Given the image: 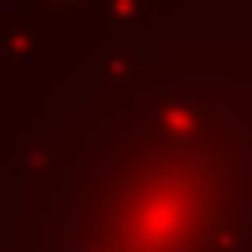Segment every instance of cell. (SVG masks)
<instances>
[{"instance_id":"cell-2","label":"cell","mask_w":252,"mask_h":252,"mask_svg":"<svg viewBox=\"0 0 252 252\" xmlns=\"http://www.w3.org/2000/svg\"><path fill=\"white\" fill-rule=\"evenodd\" d=\"M139 5H144V0H108V26H113V36H124V26L139 21Z\"/></svg>"},{"instance_id":"cell-1","label":"cell","mask_w":252,"mask_h":252,"mask_svg":"<svg viewBox=\"0 0 252 252\" xmlns=\"http://www.w3.org/2000/svg\"><path fill=\"white\" fill-rule=\"evenodd\" d=\"M36 36H41V16L21 5V16H5V26H0V57H16V62L36 57Z\"/></svg>"},{"instance_id":"cell-3","label":"cell","mask_w":252,"mask_h":252,"mask_svg":"<svg viewBox=\"0 0 252 252\" xmlns=\"http://www.w3.org/2000/svg\"><path fill=\"white\" fill-rule=\"evenodd\" d=\"M21 5H26L31 16H47V10H52V26H57V21H62L67 10H77L83 0H21Z\"/></svg>"}]
</instances>
